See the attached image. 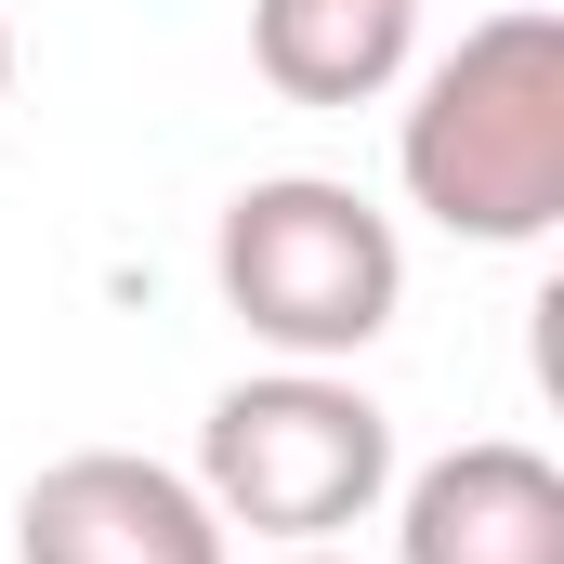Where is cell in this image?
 <instances>
[{"mask_svg": "<svg viewBox=\"0 0 564 564\" xmlns=\"http://www.w3.org/2000/svg\"><path fill=\"white\" fill-rule=\"evenodd\" d=\"M276 564H341V552H328V539H315V552H276Z\"/></svg>", "mask_w": 564, "mask_h": 564, "instance_id": "7", "label": "cell"}, {"mask_svg": "<svg viewBox=\"0 0 564 564\" xmlns=\"http://www.w3.org/2000/svg\"><path fill=\"white\" fill-rule=\"evenodd\" d=\"M210 289H224V315L250 341H276L289 368H341V355H368L394 328L408 237L355 184H328V171H263L210 224Z\"/></svg>", "mask_w": 564, "mask_h": 564, "instance_id": "2", "label": "cell"}, {"mask_svg": "<svg viewBox=\"0 0 564 564\" xmlns=\"http://www.w3.org/2000/svg\"><path fill=\"white\" fill-rule=\"evenodd\" d=\"M394 564H564V473L512 433H473L408 473Z\"/></svg>", "mask_w": 564, "mask_h": 564, "instance_id": "5", "label": "cell"}, {"mask_svg": "<svg viewBox=\"0 0 564 564\" xmlns=\"http://www.w3.org/2000/svg\"><path fill=\"white\" fill-rule=\"evenodd\" d=\"M0 93H13V26H0Z\"/></svg>", "mask_w": 564, "mask_h": 564, "instance_id": "8", "label": "cell"}, {"mask_svg": "<svg viewBox=\"0 0 564 564\" xmlns=\"http://www.w3.org/2000/svg\"><path fill=\"white\" fill-rule=\"evenodd\" d=\"M394 171L446 237L539 250L564 224V13L525 0V13H486L459 53H433Z\"/></svg>", "mask_w": 564, "mask_h": 564, "instance_id": "1", "label": "cell"}, {"mask_svg": "<svg viewBox=\"0 0 564 564\" xmlns=\"http://www.w3.org/2000/svg\"><path fill=\"white\" fill-rule=\"evenodd\" d=\"M197 499L224 512V539H276L315 552L341 525H368L394 499V421L341 381V368H263V381H224L210 421H197Z\"/></svg>", "mask_w": 564, "mask_h": 564, "instance_id": "3", "label": "cell"}, {"mask_svg": "<svg viewBox=\"0 0 564 564\" xmlns=\"http://www.w3.org/2000/svg\"><path fill=\"white\" fill-rule=\"evenodd\" d=\"M421 53V0H250V66L289 106H381Z\"/></svg>", "mask_w": 564, "mask_h": 564, "instance_id": "6", "label": "cell"}, {"mask_svg": "<svg viewBox=\"0 0 564 564\" xmlns=\"http://www.w3.org/2000/svg\"><path fill=\"white\" fill-rule=\"evenodd\" d=\"M13 564H224V512L171 459L79 446L13 499Z\"/></svg>", "mask_w": 564, "mask_h": 564, "instance_id": "4", "label": "cell"}]
</instances>
